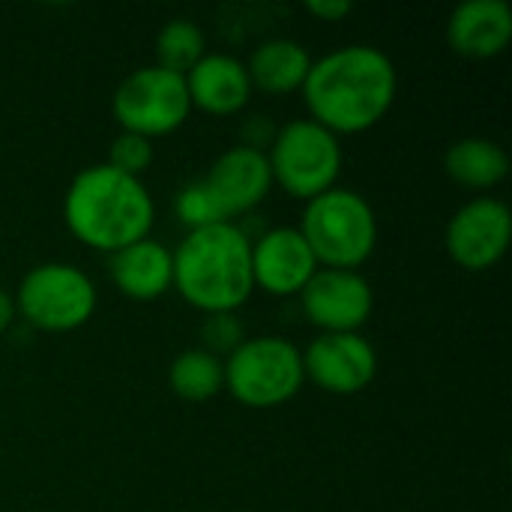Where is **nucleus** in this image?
<instances>
[{
  "label": "nucleus",
  "mask_w": 512,
  "mask_h": 512,
  "mask_svg": "<svg viewBox=\"0 0 512 512\" xmlns=\"http://www.w3.org/2000/svg\"><path fill=\"white\" fill-rule=\"evenodd\" d=\"M399 75L393 60L375 45H345L321 60L303 81L309 120L333 135H357L372 129L396 99Z\"/></svg>",
  "instance_id": "f257e3e1"
},
{
  "label": "nucleus",
  "mask_w": 512,
  "mask_h": 512,
  "mask_svg": "<svg viewBox=\"0 0 512 512\" xmlns=\"http://www.w3.org/2000/svg\"><path fill=\"white\" fill-rule=\"evenodd\" d=\"M512 213L498 198H474L462 204L447 225L450 258L471 273L492 270L510 249Z\"/></svg>",
  "instance_id": "1a4fd4ad"
},
{
  "label": "nucleus",
  "mask_w": 512,
  "mask_h": 512,
  "mask_svg": "<svg viewBox=\"0 0 512 512\" xmlns=\"http://www.w3.org/2000/svg\"><path fill=\"white\" fill-rule=\"evenodd\" d=\"M12 321H15V303H12V297L0 288V336L12 327Z\"/></svg>",
  "instance_id": "393cba45"
},
{
  "label": "nucleus",
  "mask_w": 512,
  "mask_h": 512,
  "mask_svg": "<svg viewBox=\"0 0 512 512\" xmlns=\"http://www.w3.org/2000/svg\"><path fill=\"white\" fill-rule=\"evenodd\" d=\"M114 171L120 174H129V177H138L153 165V141L144 138V135H132V132H120L114 141H111V150H108V162Z\"/></svg>",
  "instance_id": "4be33fe9"
},
{
  "label": "nucleus",
  "mask_w": 512,
  "mask_h": 512,
  "mask_svg": "<svg viewBox=\"0 0 512 512\" xmlns=\"http://www.w3.org/2000/svg\"><path fill=\"white\" fill-rule=\"evenodd\" d=\"M228 393L246 408H276L294 399L306 381L303 351L279 336L243 339L222 363Z\"/></svg>",
  "instance_id": "39448f33"
},
{
  "label": "nucleus",
  "mask_w": 512,
  "mask_h": 512,
  "mask_svg": "<svg viewBox=\"0 0 512 512\" xmlns=\"http://www.w3.org/2000/svg\"><path fill=\"white\" fill-rule=\"evenodd\" d=\"M297 231L309 243L318 267L333 270H357L378 246V216L372 204L360 192L342 186L306 201Z\"/></svg>",
  "instance_id": "20e7f679"
},
{
  "label": "nucleus",
  "mask_w": 512,
  "mask_h": 512,
  "mask_svg": "<svg viewBox=\"0 0 512 512\" xmlns=\"http://www.w3.org/2000/svg\"><path fill=\"white\" fill-rule=\"evenodd\" d=\"M63 219L75 240L96 252H117L150 237L156 207L138 177L111 165H90L66 189Z\"/></svg>",
  "instance_id": "f03ea898"
},
{
  "label": "nucleus",
  "mask_w": 512,
  "mask_h": 512,
  "mask_svg": "<svg viewBox=\"0 0 512 512\" xmlns=\"http://www.w3.org/2000/svg\"><path fill=\"white\" fill-rule=\"evenodd\" d=\"M204 183L210 186V192L219 201L225 219L231 222V216L249 213L267 198V192L273 186L267 153L252 147V144L231 147L213 162Z\"/></svg>",
  "instance_id": "ddd939ff"
},
{
  "label": "nucleus",
  "mask_w": 512,
  "mask_h": 512,
  "mask_svg": "<svg viewBox=\"0 0 512 512\" xmlns=\"http://www.w3.org/2000/svg\"><path fill=\"white\" fill-rule=\"evenodd\" d=\"M306 9L315 18H321V21H339V18H345V15L354 12V6L348 0H309Z\"/></svg>",
  "instance_id": "b1692460"
},
{
  "label": "nucleus",
  "mask_w": 512,
  "mask_h": 512,
  "mask_svg": "<svg viewBox=\"0 0 512 512\" xmlns=\"http://www.w3.org/2000/svg\"><path fill=\"white\" fill-rule=\"evenodd\" d=\"M171 258L174 288L207 315L237 312L255 291L252 240L234 222L189 231Z\"/></svg>",
  "instance_id": "7ed1b4c3"
},
{
  "label": "nucleus",
  "mask_w": 512,
  "mask_h": 512,
  "mask_svg": "<svg viewBox=\"0 0 512 512\" xmlns=\"http://www.w3.org/2000/svg\"><path fill=\"white\" fill-rule=\"evenodd\" d=\"M300 306L321 333H360L372 315L375 294L357 270L318 267L300 291Z\"/></svg>",
  "instance_id": "9d476101"
},
{
  "label": "nucleus",
  "mask_w": 512,
  "mask_h": 512,
  "mask_svg": "<svg viewBox=\"0 0 512 512\" xmlns=\"http://www.w3.org/2000/svg\"><path fill=\"white\" fill-rule=\"evenodd\" d=\"M447 174L465 189H492L510 174V156L492 138H459L444 153Z\"/></svg>",
  "instance_id": "a211bd4d"
},
{
  "label": "nucleus",
  "mask_w": 512,
  "mask_h": 512,
  "mask_svg": "<svg viewBox=\"0 0 512 512\" xmlns=\"http://www.w3.org/2000/svg\"><path fill=\"white\" fill-rule=\"evenodd\" d=\"M183 78L192 108H201L213 117H228L249 105L252 84L246 63L231 54H204Z\"/></svg>",
  "instance_id": "2eb2a0df"
},
{
  "label": "nucleus",
  "mask_w": 512,
  "mask_h": 512,
  "mask_svg": "<svg viewBox=\"0 0 512 512\" xmlns=\"http://www.w3.org/2000/svg\"><path fill=\"white\" fill-rule=\"evenodd\" d=\"M108 276L129 300H159L174 288V258L162 243L144 237L108 255Z\"/></svg>",
  "instance_id": "dca6fc26"
},
{
  "label": "nucleus",
  "mask_w": 512,
  "mask_h": 512,
  "mask_svg": "<svg viewBox=\"0 0 512 512\" xmlns=\"http://www.w3.org/2000/svg\"><path fill=\"white\" fill-rule=\"evenodd\" d=\"M267 162L273 183H279L291 198L312 201L336 186L342 147L339 138L315 120H291L273 135Z\"/></svg>",
  "instance_id": "423d86ee"
},
{
  "label": "nucleus",
  "mask_w": 512,
  "mask_h": 512,
  "mask_svg": "<svg viewBox=\"0 0 512 512\" xmlns=\"http://www.w3.org/2000/svg\"><path fill=\"white\" fill-rule=\"evenodd\" d=\"M201 339H204V351L219 357V354H231L234 348L243 345V324L234 312H216L207 315L201 324Z\"/></svg>",
  "instance_id": "5701e85b"
},
{
  "label": "nucleus",
  "mask_w": 512,
  "mask_h": 512,
  "mask_svg": "<svg viewBox=\"0 0 512 512\" xmlns=\"http://www.w3.org/2000/svg\"><path fill=\"white\" fill-rule=\"evenodd\" d=\"M114 117L123 132L159 138L180 129L192 111L186 78L162 66H141L129 72L111 99Z\"/></svg>",
  "instance_id": "6e6552de"
},
{
  "label": "nucleus",
  "mask_w": 512,
  "mask_h": 512,
  "mask_svg": "<svg viewBox=\"0 0 512 512\" xmlns=\"http://www.w3.org/2000/svg\"><path fill=\"white\" fill-rule=\"evenodd\" d=\"M174 210L180 216L183 225H189V231H198V228H210V225H222L228 222L219 201L213 198L210 186L204 180H195V183H186L180 192H177V201H174Z\"/></svg>",
  "instance_id": "412c9836"
},
{
  "label": "nucleus",
  "mask_w": 512,
  "mask_h": 512,
  "mask_svg": "<svg viewBox=\"0 0 512 512\" xmlns=\"http://www.w3.org/2000/svg\"><path fill=\"white\" fill-rule=\"evenodd\" d=\"M15 312L42 333H69L96 312V285L72 264L33 267L15 294Z\"/></svg>",
  "instance_id": "0eeeda50"
},
{
  "label": "nucleus",
  "mask_w": 512,
  "mask_h": 512,
  "mask_svg": "<svg viewBox=\"0 0 512 512\" xmlns=\"http://www.w3.org/2000/svg\"><path fill=\"white\" fill-rule=\"evenodd\" d=\"M204 33L189 18H171L156 36V66L186 75L204 57Z\"/></svg>",
  "instance_id": "aec40b11"
},
{
  "label": "nucleus",
  "mask_w": 512,
  "mask_h": 512,
  "mask_svg": "<svg viewBox=\"0 0 512 512\" xmlns=\"http://www.w3.org/2000/svg\"><path fill=\"white\" fill-rule=\"evenodd\" d=\"M303 375L333 396H354L378 375V354L360 333H321L303 351Z\"/></svg>",
  "instance_id": "9b49d317"
},
{
  "label": "nucleus",
  "mask_w": 512,
  "mask_h": 512,
  "mask_svg": "<svg viewBox=\"0 0 512 512\" xmlns=\"http://www.w3.org/2000/svg\"><path fill=\"white\" fill-rule=\"evenodd\" d=\"M318 261L297 228L264 231L252 243V279L255 288L273 297H294L315 276Z\"/></svg>",
  "instance_id": "f8f14e48"
},
{
  "label": "nucleus",
  "mask_w": 512,
  "mask_h": 512,
  "mask_svg": "<svg viewBox=\"0 0 512 512\" xmlns=\"http://www.w3.org/2000/svg\"><path fill=\"white\" fill-rule=\"evenodd\" d=\"M309 69H312V57L294 39H267L249 54L246 63L249 84L273 96L303 90Z\"/></svg>",
  "instance_id": "f3484780"
},
{
  "label": "nucleus",
  "mask_w": 512,
  "mask_h": 512,
  "mask_svg": "<svg viewBox=\"0 0 512 512\" xmlns=\"http://www.w3.org/2000/svg\"><path fill=\"white\" fill-rule=\"evenodd\" d=\"M450 48L471 60H489L507 51L512 39V9L507 0L459 3L447 21Z\"/></svg>",
  "instance_id": "4468645a"
},
{
  "label": "nucleus",
  "mask_w": 512,
  "mask_h": 512,
  "mask_svg": "<svg viewBox=\"0 0 512 512\" xmlns=\"http://www.w3.org/2000/svg\"><path fill=\"white\" fill-rule=\"evenodd\" d=\"M168 387L186 402H207L225 387L222 360L207 354L204 348L183 351L168 369Z\"/></svg>",
  "instance_id": "6ab92c4d"
}]
</instances>
